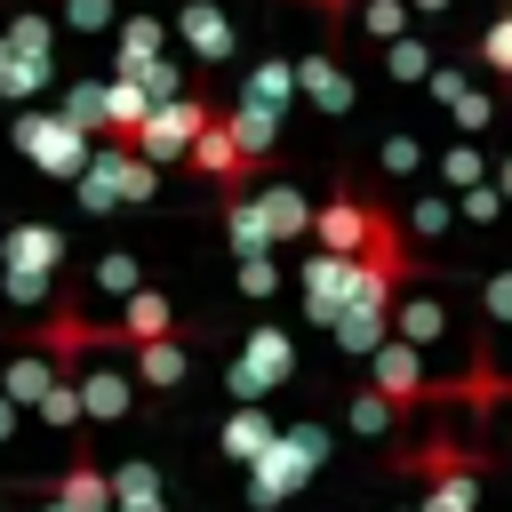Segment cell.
Returning a JSON list of instances; mask_svg holds the SVG:
<instances>
[{"label": "cell", "instance_id": "51", "mask_svg": "<svg viewBox=\"0 0 512 512\" xmlns=\"http://www.w3.org/2000/svg\"><path fill=\"white\" fill-rule=\"evenodd\" d=\"M488 184H496V192H504V200H512V152H504V160H496V168H488Z\"/></svg>", "mask_w": 512, "mask_h": 512}, {"label": "cell", "instance_id": "27", "mask_svg": "<svg viewBox=\"0 0 512 512\" xmlns=\"http://www.w3.org/2000/svg\"><path fill=\"white\" fill-rule=\"evenodd\" d=\"M448 224H456V200H448V192H416V200H408V216H400V232H408L416 248L448 240Z\"/></svg>", "mask_w": 512, "mask_h": 512}, {"label": "cell", "instance_id": "2", "mask_svg": "<svg viewBox=\"0 0 512 512\" xmlns=\"http://www.w3.org/2000/svg\"><path fill=\"white\" fill-rule=\"evenodd\" d=\"M72 184H80V208H88V216H112V208L152 200V192H160V168L136 160L128 144H88V160L72 168Z\"/></svg>", "mask_w": 512, "mask_h": 512}, {"label": "cell", "instance_id": "44", "mask_svg": "<svg viewBox=\"0 0 512 512\" xmlns=\"http://www.w3.org/2000/svg\"><path fill=\"white\" fill-rule=\"evenodd\" d=\"M488 120H496V96H488V88H464V96H456V128H464V136H480Z\"/></svg>", "mask_w": 512, "mask_h": 512}, {"label": "cell", "instance_id": "55", "mask_svg": "<svg viewBox=\"0 0 512 512\" xmlns=\"http://www.w3.org/2000/svg\"><path fill=\"white\" fill-rule=\"evenodd\" d=\"M472 512H480V504H472Z\"/></svg>", "mask_w": 512, "mask_h": 512}, {"label": "cell", "instance_id": "21", "mask_svg": "<svg viewBox=\"0 0 512 512\" xmlns=\"http://www.w3.org/2000/svg\"><path fill=\"white\" fill-rule=\"evenodd\" d=\"M272 432H280V424L264 416V400H232V416H224V432H216V448H224L232 464H256Z\"/></svg>", "mask_w": 512, "mask_h": 512}, {"label": "cell", "instance_id": "32", "mask_svg": "<svg viewBox=\"0 0 512 512\" xmlns=\"http://www.w3.org/2000/svg\"><path fill=\"white\" fill-rule=\"evenodd\" d=\"M0 296H8L16 312H48V304H56V272H16V264H0Z\"/></svg>", "mask_w": 512, "mask_h": 512}, {"label": "cell", "instance_id": "42", "mask_svg": "<svg viewBox=\"0 0 512 512\" xmlns=\"http://www.w3.org/2000/svg\"><path fill=\"white\" fill-rule=\"evenodd\" d=\"M480 64H488L496 80H512V8H504V16L480 32Z\"/></svg>", "mask_w": 512, "mask_h": 512}, {"label": "cell", "instance_id": "25", "mask_svg": "<svg viewBox=\"0 0 512 512\" xmlns=\"http://www.w3.org/2000/svg\"><path fill=\"white\" fill-rule=\"evenodd\" d=\"M48 384H56V360H48V352H32V344H16V360L0 368V392H8L16 408H32Z\"/></svg>", "mask_w": 512, "mask_h": 512}, {"label": "cell", "instance_id": "5", "mask_svg": "<svg viewBox=\"0 0 512 512\" xmlns=\"http://www.w3.org/2000/svg\"><path fill=\"white\" fill-rule=\"evenodd\" d=\"M8 136H16V152H24L40 176H64V184H72V168H80L88 144H96V136H88L80 120H64V112H16Z\"/></svg>", "mask_w": 512, "mask_h": 512}, {"label": "cell", "instance_id": "17", "mask_svg": "<svg viewBox=\"0 0 512 512\" xmlns=\"http://www.w3.org/2000/svg\"><path fill=\"white\" fill-rule=\"evenodd\" d=\"M328 336H336V352H352V360H368L384 336H392V304H368V296H352L336 320H328Z\"/></svg>", "mask_w": 512, "mask_h": 512}, {"label": "cell", "instance_id": "29", "mask_svg": "<svg viewBox=\"0 0 512 512\" xmlns=\"http://www.w3.org/2000/svg\"><path fill=\"white\" fill-rule=\"evenodd\" d=\"M344 424H352V432H360V440H384V432H392V424H400V408H392V400H384V392H376V384H360V392H352V400H344Z\"/></svg>", "mask_w": 512, "mask_h": 512}, {"label": "cell", "instance_id": "12", "mask_svg": "<svg viewBox=\"0 0 512 512\" xmlns=\"http://www.w3.org/2000/svg\"><path fill=\"white\" fill-rule=\"evenodd\" d=\"M0 264H16V272H64V224H48V216L8 224L0 232Z\"/></svg>", "mask_w": 512, "mask_h": 512}, {"label": "cell", "instance_id": "39", "mask_svg": "<svg viewBox=\"0 0 512 512\" xmlns=\"http://www.w3.org/2000/svg\"><path fill=\"white\" fill-rule=\"evenodd\" d=\"M232 280H240V296H248V304L280 296V264H272V248H264V256H240V264H232Z\"/></svg>", "mask_w": 512, "mask_h": 512}, {"label": "cell", "instance_id": "20", "mask_svg": "<svg viewBox=\"0 0 512 512\" xmlns=\"http://www.w3.org/2000/svg\"><path fill=\"white\" fill-rule=\"evenodd\" d=\"M144 112H152V96L136 88V72H112V80H104V120H96V144H128Z\"/></svg>", "mask_w": 512, "mask_h": 512}, {"label": "cell", "instance_id": "43", "mask_svg": "<svg viewBox=\"0 0 512 512\" xmlns=\"http://www.w3.org/2000/svg\"><path fill=\"white\" fill-rule=\"evenodd\" d=\"M360 32L368 40H392V32H408V8L400 0H360Z\"/></svg>", "mask_w": 512, "mask_h": 512}, {"label": "cell", "instance_id": "54", "mask_svg": "<svg viewBox=\"0 0 512 512\" xmlns=\"http://www.w3.org/2000/svg\"><path fill=\"white\" fill-rule=\"evenodd\" d=\"M504 8H512V0H504Z\"/></svg>", "mask_w": 512, "mask_h": 512}, {"label": "cell", "instance_id": "18", "mask_svg": "<svg viewBox=\"0 0 512 512\" xmlns=\"http://www.w3.org/2000/svg\"><path fill=\"white\" fill-rule=\"evenodd\" d=\"M400 464H408V472H424V480H440V472H488L496 456H488V448H472V440H456V432H432L424 448H400Z\"/></svg>", "mask_w": 512, "mask_h": 512}, {"label": "cell", "instance_id": "49", "mask_svg": "<svg viewBox=\"0 0 512 512\" xmlns=\"http://www.w3.org/2000/svg\"><path fill=\"white\" fill-rule=\"evenodd\" d=\"M304 8H320V24H344L352 16V0H304Z\"/></svg>", "mask_w": 512, "mask_h": 512}, {"label": "cell", "instance_id": "19", "mask_svg": "<svg viewBox=\"0 0 512 512\" xmlns=\"http://www.w3.org/2000/svg\"><path fill=\"white\" fill-rule=\"evenodd\" d=\"M104 480H112V512H168V488H160V464L152 456L104 464Z\"/></svg>", "mask_w": 512, "mask_h": 512}, {"label": "cell", "instance_id": "31", "mask_svg": "<svg viewBox=\"0 0 512 512\" xmlns=\"http://www.w3.org/2000/svg\"><path fill=\"white\" fill-rule=\"evenodd\" d=\"M288 96H296V64H280V56H272V64H256V72H248V88H240V104H264V112H280Z\"/></svg>", "mask_w": 512, "mask_h": 512}, {"label": "cell", "instance_id": "7", "mask_svg": "<svg viewBox=\"0 0 512 512\" xmlns=\"http://www.w3.org/2000/svg\"><path fill=\"white\" fill-rule=\"evenodd\" d=\"M352 280H360V264H352V256H328V248H320V256H304V272H296L304 320H320V328H328V320L352 304Z\"/></svg>", "mask_w": 512, "mask_h": 512}, {"label": "cell", "instance_id": "52", "mask_svg": "<svg viewBox=\"0 0 512 512\" xmlns=\"http://www.w3.org/2000/svg\"><path fill=\"white\" fill-rule=\"evenodd\" d=\"M8 432H16V400L0 392V440H8Z\"/></svg>", "mask_w": 512, "mask_h": 512}, {"label": "cell", "instance_id": "46", "mask_svg": "<svg viewBox=\"0 0 512 512\" xmlns=\"http://www.w3.org/2000/svg\"><path fill=\"white\" fill-rule=\"evenodd\" d=\"M424 168V144L416 136H384V176H416Z\"/></svg>", "mask_w": 512, "mask_h": 512}, {"label": "cell", "instance_id": "45", "mask_svg": "<svg viewBox=\"0 0 512 512\" xmlns=\"http://www.w3.org/2000/svg\"><path fill=\"white\" fill-rule=\"evenodd\" d=\"M480 312H488L496 328H512V272H488V280H480Z\"/></svg>", "mask_w": 512, "mask_h": 512}, {"label": "cell", "instance_id": "6", "mask_svg": "<svg viewBox=\"0 0 512 512\" xmlns=\"http://www.w3.org/2000/svg\"><path fill=\"white\" fill-rule=\"evenodd\" d=\"M368 224H376V192H352V184H336V192L312 208L304 240H312V248H328V256H360Z\"/></svg>", "mask_w": 512, "mask_h": 512}, {"label": "cell", "instance_id": "34", "mask_svg": "<svg viewBox=\"0 0 512 512\" xmlns=\"http://www.w3.org/2000/svg\"><path fill=\"white\" fill-rule=\"evenodd\" d=\"M32 416H40V424H56V432H80V392H72V368H56V384L32 400Z\"/></svg>", "mask_w": 512, "mask_h": 512}, {"label": "cell", "instance_id": "8", "mask_svg": "<svg viewBox=\"0 0 512 512\" xmlns=\"http://www.w3.org/2000/svg\"><path fill=\"white\" fill-rule=\"evenodd\" d=\"M368 384L392 400V408H416V400H432V376H424V352L416 344H400V336H384L376 352H368Z\"/></svg>", "mask_w": 512, "mask_h": 512}, {"label": "cell", "instance_id": "53", "mask_svg": "<svg viewBox=\"0 0 512 512\" xmlns=\"http://www.w3.org/2000/svg\"><path fill=\"white\" fill-rule=\"evenodd\" d=\"M400 512H416V504H400Z\"/></svg>", "mask_w": 512, "mask_h": 512}, {"label": "cell", "instance_id": "47", "mask_svg": "<svg viewBox=\"0 0 512 512\" xmlns=\"http://www.w3.org/2000/svg\"><path fill=\"white\" fill-rule=\"evenodd\" d=\"M64 24L72 32H112V0H64Z\"/></svg>", "mask_w": 512, "mask_h": 512}, {"label": "cell", "instance_id": "37", "mask_svg": "<svg viewBox=\"0 0 512 512\" xmlns=\"http://www.w3.org/2000/svg\"><path fill=\"white\" fill-rule=\"evenodd\" d=\"M384 72H392V80H424V72H432V48H424L416 32H392V40H384Z\"/></svg>", "mask_w": 512, "mask_h": 512}, {"label": "cell", "instance_id": "40", "mask_svg": "<svg viewBox=\"0 0 512 512\" xmlns=\"http://www.w3.org/2000/svg\"><path fill=\"white\" fill-rule=\"evenodd\" d=\"M136 88L160 104V96H184V64L176 56H152V64H136Z\"/></svg>", "mask_w": 512, "mask_h": 512}, {"label": "cell", "instance_id": "16", "mask_svg": "<svg viewBox=\"0 0 512 512\" xmlns=\"http://www.w3.org/2000/svg\"><path fill=\"white\" fill-rule=\"evenodd\" d=\"M176 328V304L160 296V288H128L120 296V320H112V352H128V344H144V336H168Z\"/></svg>", "mask_w": 512, "mask_h": 512}, {"label": "cell", "instance_id": "1", "mask_svg": "<svg viewBox=\"0 0 512 512\" xmlns=\"http://www.w3.org/2000/svg\"><path fill=\"white\" fill-rule=\"evenodd\" d=\"M320 464H328V432H320V424H280V432L264 440V456L248 464V504H256V512L288 504Z\"/></svg>", "mask_w": 512, "mask_h": 512}, {"label": "cell", "instance_id": "38", "mask_svg": "<svg viewBox=\"0 0 512 512\" xmlns=\"http://www.w3.org/2000/svg\"><path fill=\"white\" fill-rule=\"evenodd\" d=\"M448 200H456V216H464V224H480V232L504 216V192H496L488 176H480V184H464V192H448Z\"/></svg>", "mask_w": 512, "mask_h": 512}, {"label": "cell", "instance_id": "48", "mask_svg": "<svg viewBox=\"0 0 512 512\" xmlns=\"http://www.w3.org/2000/svg\"><path fill=\"white\" fill-rule=\"evenodd\" d=\"M424 88H432L440 104H456V96H464L472 80H464V64H432V72H424Z\"/></svg>", "mask_w": 512, "mask_h": 512}, {"label": "cell", "instance_id": "11", "mask_svg": "<svg viewBox=\"0 0 512 512\" xmlns=\"http://www.w3.org/2000/svg\"><path fill=\"white\" fill-rule=\"evenodd\" d=\"M48 512H112V480H104V456L96 448H72L64 472L48 480Z\"/></svg>", "mask_w": 512, "mask_h": 512}, {"label": "cell", "instance_id": "24", "mask_svg": "<svg viewBox=\"0 0 512 512\" xmlns=\"http://www.w3.org/2000/svg\"><path fill=\"white\" fill-rule=\"evenodd\" d=\"M224 128H232V144H240L248 160H272V152H280V112H264V104H232Z\"/></svg>", "mask_w": 512, "mask_h": 512}, {"label": "cell", "instance_id": "26", "mask_svg": "<svg viewBox=\"0 0 512 512\" xmlns=\"http://www.w3.org/2000/svg\"><path fill=\"white\" fill-rule=\"evenodd\" d=\"M224 240H232V256H264V248H272V232H264L256 200H248V184L224 192Z\"/></svg>", "mask_w": 512, "mask_h": 512}, {"label": "cell", "instance_id": "50", "mask_svg": "<svg viewBox=\"0 0 512 512\" xmlns=\"http://www.w3.org/2000/svg\"><path fill=\"white\" fill-rule=\"evenodd\" d=\"M400 8H408V16H448L456 0H400Z\"/></svg>", "mask_w": 512, "mask_h": 512}, {"label": "cell", "instance_id": "10", "mask_svg": "<svg viewBox=\"0 0 512 512\" xmlns=\"http://www.w3.org/2000/svg\"><path fill=\"white\" fill-rule=\"evenodd\" d=\"M184 160H192L208 184H224V192H240V184L256 176V160H248V152L232 144V128H224V112H208V120H200V136L184 144Z\"/></svg>", "mask_w": 512, "mask_h": 512}, {"label": "cell", "instance_id": "9", "mask_svg": "<svg viewBox=\"0 0 512 512\" xmlns=\"http://www.w3.org/2000/svg\"><path fill=\"white\" fill-rule=\"evenodd\" d=\"M72 392H80V424H128V408H136V376L112 360H96V368L72 360Z\"/></svg>", "mask_w": 512, "mask_h": 512}, {"label": "cell", "instance_id": "36", "mask_svg": "<svg viewBox=\"0 0 512 512\" xmlns=\"http://www.w3.org/2000/svg\"><path fill=\"white\" fill-rule=\"evenodd\" d=\"M480 176H488V152H480L472 136L440 152V192H464V184H480Z\"/></svg>", "mask_w": 512, "mask_h": 512}, {"label": "cell", "instance_id": "35", "mask_svg": "<svg viewBox=\"0 0 512 512\" xmlns=\"http://www.w3.org/2000/svg\"><path fill=\"white\" fill-rule=\"evenodd\" d=\"M472 504H480V472H440L416 512H472Z\"/></svg>", "mask_w": 512, "mask_h": 512}, {"label": "cell", "instance_id": "3", "mask_svg": "<svg viewBox=\"0 0 512 512\" xmlns=\"http://www.w3.org/2000/svg\"><path fill=\"white\" fill-rule=\"evenodd\" d=\"M288 376H296V336H288L280 320H256L248 344H240V360L224 368V392H232V400H264V392H280Z\"/></svg>", "mask_w": 512, "mask_h": 512}, {"label": "cell", "instance_id": "13", "mask_svg": "<svg viewBox=\"0 0 512 512\" xmlns=\"http://www.w3.org/2000/svg\"><path fill=\"white\" fill-rule=\"evenodd\" d=\"M128 376H136V384H152V392H176V384L192 376V344H184V328L128 344Z\"/></svg>", "mask_w": 512, "mask_h": 512}, {"label": "cell", "instance_id": "30", "mask_svg": "<svg viewBox=\"0 0 512 512\" xmlns=\"http://www.w3.org/2000/svg\"><path fill=\"white\" fill-rule=\"evenodd\" d=\"M48 80H56V64H32V56H16V48L0 40V96H8V104H24V96H40Z\"/></svg>", "mask_w": 512, "mask_h": 512}, {"label": "cell", "instance_id": "28", "mask_svg": "<svg viewBox=\"0 0 512 512\" xmlns=\"http://www.w3.org/2000/svg\"><path fill=\"white\" fill-rule=\"evenodd\" d=\"M0 40H8V48H16V56H32V64H56V24H48V16H40V8H16V16H8V32H0Z\"/></svg>", "mask_w": 512, "mask_h": 512}, {"label": "cell", "instance_id": "33", "mask_svg": "<svg viewBox=\"0 0 512 512\" xmlns=\"http://www.w3.org/2000/svg\"><path fill=\"white\" fill-rule=\"evenodd\" d=\"M88 280H96L104 296H128V288H144V264H136L128 248H96V264H88Z\"/></svg>", "mask_w": 512, "mask_h": 512}, {"label": "cell", "instance_id": "14", "mask_svg": "<svg viewBox=\"0 0 512 512\" xmlns=\"http://www.w3.org/2000/svg\"><path fill=\"white\" fill-rule=\"evenodd\" d=\"M296 88H304V96H312L320 112H336V120H344V112L360 104V80H352V64H344L336 48H320V56H304V64H296Z\"/></svg>", "mask_w": 512, "mask_h": 512}, {"label": "cell", "instance_id": "23", "mask_svg": "<svg viewBox=\"0 0 512 512\" xmlns=\"http://www.w3.org/2000/svg\"><path fill=\"white\" fill-rule=\"evenodd\" d=\"M392 336L400 344H448V304L440 296H392Z\"/></svg>", "mask_w": 512, "mask_h": 512}, {"label": "cell", "instance_id": "4", "mask_svg": "<svg viewBox=\"0 0 512 512\" xmlns=\"http://www.w3.org/2000/svg\"><path fill=\"white\" fill-rule=\"evenodd\" d=\"M216 104L200 96V88H184V96H160L144 120H136V136H128V152L136 160H152V168H168V160H184V144L200 136V120H208Z\"/></svg>", "mask_w": 512, "mask_h": 512}, {"label": "cell", "instance_id": "41", "mask_svg": "<svg viewBox=\"0 0 512 512\" xmlns=\"http://www.w3.org/2000/svg\"><path fill=\"white\" fill-rule=\"evenodd\" d=\"M64 120H80V128L96 136V120H104V80H72V88H64Z\"/></svg>", "mask_w": 512, "mask_h": 512}, {"label": "cell", "instance_id": "15", "mask_svg": "<svg viewBox=\"0 0 512 512\" xmlns=\"http://www.w3.org/2000/svg\"><path fill=\"white\" fill-rule=\"evenodd\" d=\"M176 40L200 56V64H232V16L216 0H184L176 8Z\"/></svg>", "mask_w": 512, "mask_h": 512}, {"label": "cell", "instance_id": "22", "mask_svg": "<svg viewBox=\"0 0 512 512\" xmlns=\"http://www.w3.org/2000/svg\"><path fill=\"white\" fill-rule=\"evenodd\" d=\"M248 200H256V216H264L272 248H280V240H304V224H312V200H304L296 184H264V192H248Z\"/></svg>", "mask_w": 512, "mask_h": 512}]
</instances>
